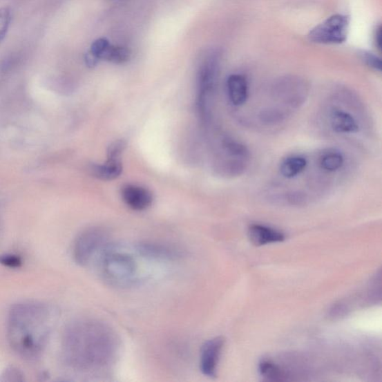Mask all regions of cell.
<instances>
[{"label": "cell", "instance_id": "9a60e30c", "mask_svg": "<svg viewBox=\"0 0 382 382\" xmlns=\"http://www.w3.org/2000/svg\"><path fill=\"white\" fill-rule=\"evenodd\" d=\"M307 162L302 156H291L285 160L279 166V171L286 179H293L306 169Z\"/></svg>", "mask_w": 382, "mask_h": 382}, {"label": "cell", "instance_id": "8992f818", "mask_svg": "<svg viewBox=\"0 0 382 382\" xmlns=\"http://www.w3.org/2000/svg\"><path fill=\"white\" fill-rule=\"evenodd\" d=\"M350 25L347 15H334L316 26L309 32L311 41L323 44H339L346 41Z\"/></svg>", "mask_w": 382, "mask_h": 382}, {"label": "cell", "instance_id": "4316f807", "mask_svg": "<svg viewBox=\"0 0 382 382\" xmlns=\"http://www.w3.org/2000/svg\"><path fill=\"white\" fill-rule=\"evenodd\" d=\"M375 42L377 48L381 50V27L377 28L375 34Z\"/></svg>", "mask_w": 382, "mask_h": 382}, {"label": "cell", "instance_id": "5bb4252c", "mask_svg": "<svg viewBox=\"0 0 382 382\" xmlns=\"http://www.w3.org/2000/svg\"><path fill=\"white\" fill-rule=\"evenodd\" d=\"M90 171L97 179L102 181L115 180L122 173L123 166L120 160H108L104 164H94L90 167Z\"/></svg>", "mask_w": 382, "mask_h": 382}, {"label": "cell", "instance_id": "ba28073f", "mask_svg": "<svg viewBox=\"0 0 382 382\" xmlns=\"http://www.w3.org/2000/svg\"><path fill=\"white\" fill-rule=\"evenodd\" d=\"M225 339L213 338L202 346L200 354V370L204 376L214 377L217 374L218 363L221 356Z\"/></svg>", "mask_w": 382, "mask_h": 382}, {"label": "cell", "instance_id": "5b68a950", "mask_svg": "<svg viewBox=\"0 0 382 382\" xmlns=\"http://www.w3.org/2000/svg\"><path fill=\"white\" fill-rule=\"evenodd\" d=\"M107 238V233L100 228L94 227L83 231L76 239L73 248L75 262L81 266L88 265L99 251L104 250Z\"/></svg>", "mask_w": 382, "mask_h": 382}, {"label": "cell", "instance_id": "7c38bea8", "mask_svg": "<svg viewBox=\"0 0 382 382\" xmlns=\"http://www.w3.org/2000/svg\"><path fill=\"white\" fill-rule=\"evenodd\" d=\"M228 96L231 104L241 106L249 97V85L245 77L240 74H232L227 82Z\"/></svg>", "mask_w": 382, "mask_h": 382}, {"label": "cell", "instance_id": "ffe728a7", "mask_svg": "<svg viewBox=\"0 0 382 382\" xmlns=\"http://www.w3.org/2000/svg\"><path fill=\"white\" fill-rule=\"evenodd\" d=\"M12 22V12L8 8H0V44L5 39Z\"/></svg>", "mask_w": 382, "mask_h": 382}, {"label": "cell", "instance_id": "4fadbf2b", "mask_svg": "<svg viewBox=\"0 0 382 382\" xmlns=\"http://www.w3.org/2000/svg\"><path fill=\"white\" fill-rule=\"evenodd\" d=\"M330 125L334 132L338 134H354L359 132L357 120L347 111L334 108L330 116Z\"/></svg>", "mask_w": 382, "mask_h": 382}, {"label": "cell", "instance_id": "7402d4cb", "mask_svg": "<svg viewBox=\"0 0 382 382\" xmlns=\"http://www.w3.org/2000/svg\"><path fill=\"white\" fill-rule=\"evenodd\" d=\"M126 142L120 140L111 144L108 149V158L111 160H120L121 155L124 153L126 148Z\"/></svg>", "mask_w": 382, "mask_h": 382}, {"label": "cell", "instance_id": "30bf717a", "mask_svg": "<svg viewBox=\"0 0 382 382\" xmlns=\"http://www.w3.org/2000/svg\"><path fill=\"white\" fill-rule=\"evenodd\" d=\"M248 237L251 243L258 247L278 243L285 239L283 232L262 225H251Z\"/></svg>", "mask_w": 382, "mask_h": 382}, {"label": "cell", "instance_id": "3957f363", "mask_svg": "<svg viewBox=\"0 0 382 382\" xmlns=\"http://www.w3.org/2000/svg\"><path fill=\"white\" fill-rule=\"evenodd\" d=\"M100 272L105 280L115 287H128L137 281L138 267L135 257L119 247L102 251Z\"/></svg>", "mask_w": 382, "mask_h": 382}, {"label": "cell", "instance_id": "9c48e42d", "mask_svg": "<svg viewBox=\"0 0 382 382\" xmlns=\"http://www.w3.org/2000/svg\"><path fill=\"white\" fill-rule=\"evenodd\" d=\"M121 195L127 207L138 211L147 209L153 202L152 192L137 184L125 185Z\"/></svg>", "mask_w": 382, "mask_h": 382}, {"label": "cell", "instance_id": "cb8c5ba5", "mask_svg": "<svg viewBox=\"0 0 382 382\" xmlns=\"http://www.w3.org/2000/svg\"><path fill=\"white\" fill-rule=\"evenodd\" d=\"M0 264L8 267H19L21 265V260L19 257L7 255L0 256Z\"/></svg>", "mask_w": 382, "mask_h": 382}, {"label": "cell", "instance_id": "d4e9b609", "mask_svg": "<svg viewBox=\"0 0 382 382\" xmlns=\"http://www.w3.org/2000/svg\"><path fill=\"white\" fill-rule=\"evenodd\" d=\"M287 201L292 204H302L306 202V195L300 192H292L287 195Z\"/></svg>", "mask_w": 382, "mask_h": 382}, {"label": "cell", "instance_id": "6da1fadb", "mask_svg": "<svg viewBox=\"0 0 382 382\" xmlns=\"http://www.w3.org/2000/svg\"><path fill=\"white\" fill-rule=\"evenodd\" d=\"M63 354L68 365L80 371H99L113 365L120 350L116 332L97 320L72 323L64 334Z\"/></svg>", "mask_w": 382, "mask_h": 382}, {"label": "cell", "instance_id": "484cf974", "mask_svg": "<svg viewBox=\"0 0 382 382\" xmlns=\"http://www.w3.org/2000/svg\"><path fill=\"white\" fill-rule=\"evenodd\" d=\"M98 61L99 59L90 52L86 54V62L89 68H93L96 66V64H97Z\"/></svg>", "mask_w": 382, "mask_h": 382}, {"label": "cell", "instance_id": "d6986e66", "mask_svg": "<svg viewBox=\"0 0 382 382\" xmlns=\"http://www.w3.org/2000/svg\"><path fill=\"white\" fill-rule=\"evenodd\" d=\"M130 55L131 54L126 48L110 44L104 53L102 54L100 59L116 64H122L129 59Z\"/></svg>", "mask_w": 382, "mask_h": 382}, {"label": "cell", "instance_id": "2e32d148", "mask_svg": "<svg viewBox=\"0 0 382 382\" xmlns=\"http://www.w3.org/2000/svg\"><path fill=\"white\" fill-rule=\"evenodd\" d=\"M344 157L337 151H329L323 153L320 157L319 164L321 169L326 172L334 173L342 169Z\"/></svg>", "mask_w": 382, "mask_h": 382}, {"label": "cell", "instance_id": "ac0fdd59", "mask_svg": "<svg viewBox=\"0 0 382 382\" xmlns=\"http://www.w3.org/2000/svg\"><path fill=\"white\" fill-rule=\"evenodd\" d=\"M260 375L269 381H284L286 374L280 367L269 361H262L259 365Z\"/></svg>", "mask_w": 382, "mask_h": 382}, {"label": "cell", "instance_id": "8fae6325", "mask_svg": "<svg viewBox=\"0 0 382 382\" xmlns=\"http://www.w3.org/2000/svg\"><path fill=\"white\" fill-rule=\"evenodd\" d=\"M139 255L147 258L172 260L180 256V251L172 246L157 242H142L136 246Z\"/></svg>", "mask_w": 382, "mask_h": 382}, {"label": "cell", "instance_id": "52a82bcc", "mask_svg": "<svg viewBox=\"0 0 382 382\" xmlns=\"http://www.w3.org/2000/svg\"><path fill=\"white\" fill-rule=\"evenodd\" d=\"M273 94L276 99L282 102L288 108L296 109L305 104L309 90L303 81L287 78L277 83Z\"/></svg>", "mask_w": 382, "mask_h": 382}, {"label": "cell", "instance_id": "7a4b0ae2", "mask_svg": "<svg viewBox=\"0 0 382 382\" xmlns=\"http://www.w3.org/2000/svg\"><path fill=\"white\" fill-rule=\"evenodd\" d=\"M52 325V315L48 306L37 303L17 304L9 314V342L22 357L36 359L48 343Z\"/></svg>", "mask_w": 382, "mask_h": 382}, {"label": "cell", "instance_id": "603a6c76", "mask_svg": "<svg viewBox=\"0 0 382 382\" xmlns=\"http://www.w3.org/2000/svg\"><path fill=\"white\" fill-rule=\"evenodd\" d=\"M109 45V41L107 39H99L93 43L90 52L99 60L102 54L104 53Z\"/></svg>", "mask_w": 382, "mask_h": 382}, {"label": "cell", "instance_id": "277c9868", "mask_svg": "<svg viewBox=\"0 0 382 382\" xmlns=\"http://www.w3.org/2000/svg\"><path fill=\"white\" fill-rule=\"evenodd\" d=\"M220 61L218 55H212L204 62L199 76L198 108L202 118L208 120L211 102L218 77Z\"/></svg>", "mask_w": 382, "mask_h": 382}, {"label": "cell", "instance_id": "44dd1931", "mask_svg": "<svg viewBox=\"0 0 382 382\" xmlns=\"http://www.w3.org/2000/svg\"><path fill=\"white\" fill-rule=\"evenodd\" d=\"M361 59L365 62L367 66L372 70L381 72V59L374 53L368 52H363L361 53Z\"/></svg>", "mask_w": 382, "mask_h": 382}, {"label": "cell", "instance_id": "e0dca14e", "mask_svg": "<svg viewBox=\"0 0 382 382\" xmlns=\"http://www.w3.org/2000/svg\"><path fill=\"white\" fill-rule=\"evenodd\" d=\"M287 117V113L278 107H268L260 111L258 115L260 122L268 126L283 124Z\"/></svg>", "mask_w": 382, "mask_h": 382}]
</instances>
